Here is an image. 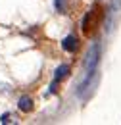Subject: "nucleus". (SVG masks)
<instances>
[{"label":"nucleus","instance_id":"f257e3e1","mask_svg":"<svg viewBox=\"0 0 121 125\" xmlns=\"http://www.w3.org/2000/svg\"><path fill=\"white\" fill-rule=\"evenodd\" d=\"M100 56H102V50H100V44L98 42H94L89 50V54H87V60H85V67H87V73H94V69H96V65L100 62Z\"/></svg>","mask_w":121,"mask_h":125},{"label":"nucleus","instance_id":"f03ea898","mask_svg":"<svg viewBox=\"0 0 121 125\" xmlns=\"http://www.w3.org/2000/svg\"><path fill=\"white\" fill-rule=\"evenodd\" d=\"M61 48L67 50V52H75V48H77V37H73V35L65 37L63 42H61Z\"/></svg>","mask_w":121,"mask_h":125},{"label":"nucleus","instance_id":"7ed1b4c3","mask_svg":"<svg viewBox=\"0 0 121 125\" xmlns=\"http://www.w3.org/2000/svg\"><path fill=\"white\" fill-rule=\"evenodd\" d=\"M19 110H21V112H29V110H33V100H31L29 96L19 98Z\"/></svg>","mask_w":121,"mask_h":125},{"label":"nucleus","instance_id":"20e7f679","mask_svg":"<svg viewBox=\"0 0 121 125\" xmlns=\"http://www.w3.org/2000/svg\"><path fill=\"white\" fill-rule=\"evenodd\" d=\"M67 73H69V67H67V65H60V67L56 69V75H54V81H58V79L65 77Z\"/></svg>","mask_w":121,"mask_h":125},{"label":"nucleus","instance_id":"39448f33","mask_svg":"<svg viewBox=\"0 0 121 125\" xmlns=\"http://www.w3.org/2000/svg\"><path fill=\"white\" fill-rule=\"evenodd\" d=\"M63 6H65V0H56V8L60 12H63Z\"/></svg>","mask_w":121,"mask_h":125},{"label":"nucleus","instance_id":"423d86ee","mask_svg":"<svg viewBox=\"0 0 121 125\" xmlns=\"http://www.w3.org/2000/svg\"><path fill=\"white\" fill-rule=\"evenodd\" d=\"M10 121H12V119H10V114H4V115H2V123H10Z\"/></svg>","mask_w":121,"mask_h":125}]
</instances>
